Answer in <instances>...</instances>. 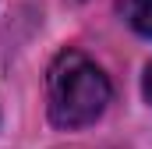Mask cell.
<instances>
[{"mask_svg":"<svg viewBox=\"0 0 152 149\" xmlns=\"http://www.w3.org/2000/svg\"><path fill=\"white\" fill-rule=\"evenodd\" d=\"M127 21L138 36L152 39V0H131L127 4Z\"/></svg>","mask_w":152,"mask_h":149,"instance_id":"7a4b0ae2","label":"cell"},{"mask_svg":"<svg viewBox=\"0 0 152 149\" xmlns=\"http://www.w3.org/2000/svg\"><path fill=\"white\" fill-rule=\"evenodd\" d=\"M110 103V78L99 71L85 53L64 50L46 78V107L50 121L64 131L92 124Z\"/></svg>","mask_w":152,"mask_h":149,"instance_id":"6da1fadb","label":"cell"},{"mask_svg":"<svg viewBox=\"0 0 152 149\" xmlns=\"http://www.w3.org/2000/svg\"><path fill=\"white\" fill-rule=\"evenodd\" d=\"M142 92H145V100L152 103V64L145 68V78H142Z\"/></svg>","mask_w":152,"mask_h":149,"instance_id":"3957f363","label":"cell"}]
</instances>
